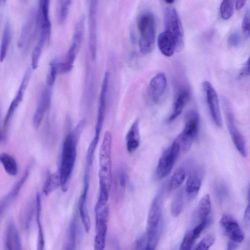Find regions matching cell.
<instances>
[{
  "instance_id": "22",
  "label": "cell",
  "mask_w": 250,
  "mask_h": 250,
  "mask_svg": "<svg viewBox=\"0 0 250 250\" xmlns=\"http://www.w3.org/2000/svg\"><path fill=\"white\" fill-rule=\"evenodd\" d=\"M125 141L126 149L130 153L134 152L139 147L140 136L138 119H136L131 125L126 135Z\"/></svg>"
},
{
  "instance_id": "10",
  "label": "cell",
  "mask_w": 250,
  "mask_h": 250,
  "mask_svg": "<svg viewBox=\"0 0 250 250\" xmlns=\"http://www.w3.org/2000/svg\"><path fill=\"white\" fill-rule=\"evenodd\" d=\"M88 9V25L89 32V48L92 60L96 56L97 33L98 0H87Z\"/></svg>"
},
{
  "instance_id": "44",
  "label": "cell",
  "mask_w": 250,
  "mask_h": 250,
  "mask_svg": "<svg viewBox=\"0 0 250 250\" xmlns=\"http://www.w3.org/2000/svg\"><path fill=\"white\" fill-rule=\"evenodd\" d=\"M242 73L245 76H250V56L242 69Z\"/></svg>"
},
{
  "instance_id": "1",
  "label": "cell",
  "mask_w": 250,
  "mask_h": 250,
  "mask_svg": "<svg viewBox=\"0 0 250 250\" xmlns=\"http://www.w3.org/2000/svg\"><path fill=\"white\" fill-rule=\"evenodd\" d=\"M85 125L84 120L79 122L72 132L65 137L62 146L59 170L62 190L67 191L74 168L78 140Z\"/></svg>"
},
{
  "instance_id": "28",
  "label": "cell",
  "mask_w": 250,
  "mask_h": 250,
  "mask_svg": "<svg viewBox=\"0 0 250 250\" xmlns=\"http://www.w3.org/2000/svg\"><path fill=\"white\" fill-rule=\"evenodd\" d=\"M0 162L8 174L12 176L18 174V163L13 156L7 153H2L0 155Z\"/></svg>"
},
{
  "instance_id": "49",
  "label": "cell",
  "mask_w": 250,
  "mask_h": 250,
  "mask_svg": "<svg viewBox=\"0 0 250 250\" xmlns=\"http://www.w3.org/2000/svg\"><path fill=\"white\" fill-rule=\"evenodd\" d=\"M6 1L7 0H0L1 3L2 4H4L6 3Z\"/></svg>"
},
{
  "instance_id": "51",
  "label": "cell",
  "mask_w": 250,
  "mask_h": 250,
  "mask_svg": "<svg viewBox=\"0 0 250 250\" xmlns=\"http://www.w3.org/2000/svg\"><path fill=\"white\" fill-rule=\"evenodd\" d=\"M23 0L25 1V0Z\"/></svg>"
},
{
  "instance_id": "14",
  "label": "cell",
  "mask_w": 250,
  "mask_h": 250,
  "mask_svg": "<svg viewBox=\"0 0 250 250\" xmlns=\"http://www.w3.org/2000/svg\"><path fill=\"white\" fill-rule=\"evenodd\" d=\"M220 224L230 240L236 243L243 241L244 239L243 231L232 216L229 214L223 215L220 220Z\"/></svg>"
},
{
  "instance_id": "16",
  "label": "cell",
  "mask_w": 250,
  "mask_h": 250,
  "mask_svg": "<svg viewBox=\"0 0 250 250\" xmlns=\"http://www.w3.org/2000/svg\"><path fill=\"white\" fill-rule=\"evenodd\" d=\"M177 157L169 147L165 150L156 167V174L158 179H163L170 173Z\"/></svg>"
},
{
  "instance_id": "9",
  "label": "cell",
  "mask_w": 250,
  "mask_h": 250,
  "mask_svg": "<svg viewBox=\"0 0 250 250\" xmlns=\"http://www.w3.org/2000/svg\"><path fill=\"white\" fill-rule=\"evenodd\" d=\"M38 31L37 11L33 8L21 28L18 42V47L26 50L38 34Z\"/></svg>"
},
{
  "instance_id": "26",
  "label": "cell",
  "mask_w": 250,
  "mask_h": 250,
  "mask_svg": "<svg viewBox=\"0 0 250 250\" xmlns=\"http://www.w3.org/2000/svg\"><path fill=\"white\" fill-rule=\"evenodd\" d=\"M42 200L39 193L36 196V218L38 226L37 249L42 250L45 246V240L41 222Z\"/></svg>"
},
{
  "instance_id": "42",
  "label": "cell",
  "mask_w": 250,
  "mask_h": 250,
  "mask_svg": "<svg viewBox=\"0 0 250 250\" xmlns=\"http://www.w3.org/2000/svg\"><path fill=\"white\" fill-rule=\"evenodd\" d=\"M228 43L230 47H236L240 43V37L237 32L231 33L228 39Z\"/></svg>"
},
{
  "instance_id": "37",
  "label": "cell",
  "mask_w": 250,
  "mask_h": 250,
  "mask_svg": "<svg viewBox=\"0 0 250 250\" xmlns=\"http://www.w3.org/2000/svg\"><path fill=\"white\" fill-rule=\"evenodd\" d=\"M45 45L39 42H37L34 47L31 55V68L33 70L37 68L39 60Z\"/></svg>"
},
{
  "instance_id": "18",
  "label": "cell",
  "mask_w": 250,
  "mask_h": 250,
  "mask_svg": "<svg viewBox=\"0 0 250 250\" xmlns=\"http://www.w3.org/2000/svg\"><path fill=\"white\" fill-rule=\"evenodd\" d=\"M51 93L49 89H45L42 93L33 116L32 123L35 129H38L42 121L44 114L49 107Z\"/></svg>"
},
{
  "instance_id": "33",
  "label": "cell",
  "mask_w": 250,
  "mask_h": 250,
  "mask_svg": "<svg viewBox=\"0 0 250 250\" xmlns=\"http://www.w3.org/2000/svg\"><path fill=\"white\" fill-rule=\"evenodd\" d=\"M210 209V197L208 194H206L201 199L198 206V215L200 222L208 220Z\"/></svg>"
},
{
  "instance_id": "25",
  "label": "cell",
  "mask_w": 250,
  "mask_h": 250,
  "mask_svg": "<svg viewBox=\"0 0 250 250\" xmlns=\"http://www.w3.org/2000/svg\"><path fill=\"white\" fill-rule=\"evenodd\" d=\"M50 0H39L37 11V23L40 27L51 28L49 18Z\"/></svg>"
},
{
  "instance_id": "5",
  "label": "cell",
  "mask_w": 250,
  "mask_h": 250,
  "mask_svg": "<svg viewBox=\"0 0 250 250\" xmlns=\"http://www.w3.org/2000/svg\"><path fill=\"white\" fill-rule=\"evenodd\" d=\"M221 101L226 124L232 142L240 155L243 157H246L247 151L245 141L236 125L231 104L229 100L224 96H221Z\"/></svg>"
},
{
  "instance_id": "21",
  "label": "cell",
  "mask_w": 250,
  "mask_h": 250,
  "mask_svg": "<svg viewBox=\"0 0 250 250\" xmlns=\"http://www.w3.org/2000/svg\"><path fill=\"white\" fill-rule=\"evenodd\" d=\"M167 85V78L163 72L156 74L151 79L149 89L151 96L154 101H157L163 95Z\"/></svg>"
},
{
  "instance_id": "38",
  "label": "cell",
  "mask_w": 250,
  "mask_h": 250,
  "mask_svg": "<svg viewBox=\"0 0 250 250\" xmlns=\"http://www.w3.org/2000/svg\"><path fill=\"white\" fill-rule=\"evenodd\" d=\"M215 238L214 235L209 234L204 237L197 245L195 250H207L214 244Z\"/></svg>"
},
{
  "instance_id": "46",
  "label": "cell",
  "mask_w": 250,
  "mask_h": 250,
  "mask_svg": "<svg viewBox=\"0 0 250 250\" xmlns=\"http://www.w3.org/2000/svg\"><path fill=\"white\" fill-rule=\"evenodd\" d=\"M247 0H236L235 8L237 10L242 9L245 4Z\"/></svg>"
},
{
  "instance_id": "30",
  "label": "cell",
  "mask_w": 250,
  "mask_h": 250,
  "mask_svg": "<svg viewBox=\"0 0 250 250\" xmlns=\"http://www.w3.org/2000/svg\"><path fill=\"white\" fill-rule=\"evenodd\" d=\"M11 28L10 22L7 21L5 23L0 51V60L2 62L6 57L11 40Z\"/></svg>"
},
{
  "instance_id": "2",
  "label": "cell",
  "mask_w": 250,
  "mask_h": 250,
  "mask_svg": "<svg viewBox=\"0 0 250 250\" xmlns=\"http://www.w3.org/2000/svg\"><path fill=\"white\" fill-rule=\"evenodd\" d=\"M112 135L106 131L100 147L99 158V181L100 191L109 193L112 184L111 165Z\"/></svg>"
},
{
  "instance_id": "47",
  "label": "cell",
  "mask_w": 250,
  "mask_h": 250,
  "mask_svg": "<svg viewBox=\"0 0 250 250\" xmlns=\"http://www.w3.org/2000/svg\"><path fill=\"white\" fill-rule=\"evenodd\" d=\"M237 243L231 240H229L227 244L228 250H234L237 247Z\"/></svg>"
},
{
  "instance_id": "8",
  "label": "cell",
  "mask_w": 250,
  "mask_h": 250,
  "mask_svg": "<svg viewBox=\"0 0 250 250\" xmlns=\"http://www.w3.org/2000/svg\"><path fill=\"white\" fill-rule=\"evenodd\" d=\"M165 30L171 34L176 40L179 51L184 46V36L181 21L176 10L167 8L164 15Z\"/></svg>"
},
{
  "instance_id": "31",
  "label": "cell",
  "mask_w": 250,
  "mask_h": 250,
  "mask_svg": "<svg viewBox=\"0 0 250 250\" xmlns=\"http://www.w3.org/2000/svg\"><path fill=\"white\" fill-rule=\"evenodd\" d=\"M61 186V181L59 172L50 173L45 180L42 191L45 195L48 196Z\"/></svg>"
},
{
  "instance_id": "48",
  "label": "cell",
  "mask_w": 250,
  "mask_h": 250,
  "mask_svg": "<svg viewBox=\"0 0 250 250\" xmlns=\"http://www.w3.org/2000/svg\"><path fill=\"white\" fill-rule=\"evenodd\" d=\"M164 0L166 3H168V4H171V3H173L175 1V0Z\"/></svg>"
},
{
  "instance_id": "36",
  "label": "cell",
  "mask_w": 250,
  "mask_h": 250,
  "mask_svg": "<svg viewBox=\"0 0 250 250\" xmlns=\"http://www.w3.org/2000/svg\"><path fill=\"white\" fill-rule=\"evenodd\" d=\"M221 18L227 20L230 19L233 13V5L232 0H223L220 6Z\"/></svg>"
},
{
  "instance_id": "50",
  "label": "cell",
  "mask_w": 250,
  "mask_h": 250,
  "mask_svg": "<svg viewBox=\"0 0 250 250\" xmlns=\"http://www.w3.org/2000/svg\"><path fill=\"white\" fill-rule=\"evenodd\" d=\"M249 201H250V192H249Z\"/></svg>"
},
{
  "instance_id": "7",
  "label": "cell",
  "mask_w": 250,
  "mask_h": 250,
  "mask_svg": "<svg viewBox=\"0 0 250 250\" xmlns=\"http://www.w3.org/2000/svg\"><path fill=\"white\" fill-rule=\"evenodd\" d=\"M31 75V68H28L23 75L17 94L11 103L4 119L0 134V141L2 142H5L6 140L7 129L15 111L22 101Z\"/></svg>"
},
{
  "instance_id": "52",
  "label": "cell",
  "mask_w": 250,
  "mask_h": 250,
  "mask_svg": "<svg viewBox=\"0 0 250 250\" xmlns=\"http://www.w3.org/2000/svg\"></svg>"
},
{
  "instance_id": "29",
  "label": "cell",
  "mask_w": 250,
  "mask_h": 250,
  "mask_svg": "<svg viewBox=\"0 0 250 250\" xmlns=\"http://www.w3.org/2000/svg\"><path fill=\"white\" fill-rule=\"evenodd\" d=\"M36 211V199L29 202L23 208L20 214V222L25 229H28L31 225L33 216Z\"/></svg>"
},
{
  "instance_id": "40",
  "label": "cell",
  "mask_w": 250,
  "mask_h": 250,
  "mask_svg": "<svg viewBox=\"0 0 250 250\" xmlns=\"http://www.w3.org/2000/svg\"><path fill=\"white\" fill-rule=\"evenodd\" d=\"M195 240L193 237L192 230H189L185 234L181 244L180 249L181 250H189L191 249Z\"/></svg>"
},
{
  "instance_id": "24",
  "label": "cell",
  "mask_w": 250,
  "mask_h": 250,
  "mask_svg": "<svg viewBox=\"0 0 250 250\" xmlns=\"http://www.w3.org/2000/svg\"><path fill=\"white\" fill-rule=\"evenodd\" d=\"M189 97L190 94L188 90L183 89L180 91L174 103L172 112L168 119V122L175 120L181 115L189 100Z\"/></svg>"
},
{
  "instance_id": "43",
  "label": "cell",
  "mask_w": 250,
  "mask_h": 250,
  "mask_svg": "<svg viewBox=\"0 0 250 250\" xmlns=\"http://www.w3.org/2000/svg\"><path fill=\"white\" fill-rule=\"evenodd\" d=\"M118 180L121 188H125L126 183L127 177L125 172L123 169H120L118 173Z\"/></svg>"
},
{
  "instance_id": "17",
  "label": "cell",
  "mask_w": 250,
  "mask_h": 250,
  "mask_svg": "<svg viewBox=\"0 0 250 250\" xmlns=\"http://www.w3.org/2000/svg\"><path fill=\"white\" fill-rule=\"evenodd\" d=\"M162 216L161 201L160 195L153 199L148 213L146 231L159 230Z\"/></svg>"
},
{
  "instance_id": "45",
  "label": "cell",
  "mask_w": 250,
  "mask_h": 250,
  "mask_svg": "<svg viewBox=\"0 0 250 250\" xmlns=\"http://www.w3.org/2000/svg\"><path fill=\"white\" fill-rule=\"evenodd\" d=\"M244 219L247 221L250 222V201L245 211Z\"/></svg>"
},
{
  "instance_id": "19",
  "label": "cell",
  "mask_w": 250,
  "mask_h": 250,
  "mask_svg": "<svg viewBox=\"0 0 250 250\" xmlns=\"http://www.w3.org/2000/svg\"><path fill=\"white\" fill-rule=\"evenodd\" d=\"M157 44L160 52L167 57H171L175 51H179L176 40L171 34L165 30L159 34Z\"/></svg>"
},
{
  "instance_id": "39",
  "label": "cell",
  "mask_w": 250,
  "mask_h": 250,
  "mask_svg": "<svg viewBox=\"0 0 250 250\" xmlns=\"http://www.w3.org/2000/svg\"><path fill=\"white\" fill-rule=\"evenodd\" d=\"M242 32L244 37H250V10L248 9L244 15L242 22Z\"/></svg>"
},
{
  "instance_id": "35",
  "label": "cell",
  "mask_w": 250,
  "mask_h": 250,
  "mask_svg": "<svg viewBox=\"0 0 250 250\" xmlns=\"http://www.w3.org/2000/svg\"><path fill=\"white\" fill-rule=\"evenodd\" d=\"M60 61L57 59L52 61L46 76V83L48 87H52L55 82L57 75L59 73Z\"/></svg>"
},
{
  "instance_id": "6",
  "label": "cell",
  "mask_w": 250,
  "mask_h": 250,
  "mask_svg": "<svg viewBox=\"0 0 250 250\" xmlns=\"http://www.w3.org/2000/svg\"><path fill=\"white\" fill-rule=\"evenodd\" d=\"M200 123L198 113L195 110L189 111L186 116L183 129L179 135L181 147L185 152L190 148L192 143L197 135Z\"/></svg>"
},
{
  "instance_id": "4",
  "label": "cell",
  "mask_w": 250,
  "mask_h": 250,
  "mask_svg": "<svg viewBox=\"0 0 250 250\" xmlns=\"http://www.w3.org/2000/svg\"><path fill=\"white\" fill-rule=\"evenodd\" d=\"M137 26L140 51L143 54H148L153 51L155 44L156 26L153 15L150 12L141 14L138 19Z\"/></svg>"
},
{
  "instance_id": "34",
  "label": "cell",
  "mask_w": 250,
  "mask_h": 250,
  "mask_svg": "<svg viewBox=\"0 0 250 250\" xmlns=\"http://www.w3.org/2000/svg\"><path fill=\"white\" fill-rule=\"evenodd\" d=\"M184 206V192L182 189L177 191L170 206V212L172 216L176 217L181 213Z\"/></svg>"
},
{
  "instance_id": "41",
  "label": "cell",
  "mask_w": 250,
  "mask_h": 250,
  "mask_svg": "<svg viewBox=\"0 0 250 250\" xmlns=\"http://www.w3.org/2000/svg\"><path fill=\"white\" fill-rule=\"evenodd\" d=\"M208 222V220L200 222V223L191 230L193 237L195 240L199 237L203 230L207 226Z\"/></svg>"
},
{
  "instance_id": "11",
  "label": "cell",
  "mask_w": 250,
  "mask_h": 250,
  "mask_svg": "<svg viewBox=\"0 0 250 250\" xmlns=\"http://www.w3.org/2000/svg\"><path fill=\"white\" fill-rule=\"evenodd\" d=\"M84 31V17H82L76 22L71 45L67 52L65 64L71 70L74 62L80 49Z\"/></svg>"
},
{
  "instance_id": "3",
  "label": "cell",
  "mask_w": 250,
  "mask_h": 250,
  "mask_svg": "<svg viewBox=\"0 0 250 250\" xmlns=\"http://www.w3.org/2000/svg\"><path fill=\"white\" fill-rule=\"evenodd\" d=\"M109 195L99 193L94 211L95 216V235L94 248L102 250L105 246L106 235L109 215L108 204Z\"/></svg>"
},
{
  "instance_id": "23",
  "label": "cell",
  "mask_w": 250,
  "mask_h": 250,
  "mask_svg": "<svg viewBox=\"0 0 250 250\" xmlns=\"http://www.w3.org/2000/svg\"><path fill=\"white\" fill-rule=\"evenodd\" d=\"M79 237L80 229L77 216L75 215L72 219L68 229L64 249H76Z\"/></svg>"
},
{
  "instance_id": "32",
  "label": "cell",
  "mask_w": 250,
  "mask_h": 250,
  "mask_svg": "<svg viewBox=\"0 0 250 250\" xmlns=\"http://www.w3.org/2000/svg\"><path fill=\"white\" fill-rule=\"evenodd\" d=\"M186 176V171L184 167L177 168L170 178L168 190L171 191L179 188L184 182Z\"/></svg>"
},
{
  "instance_id": "12",
  "label": "cell",
  "mask_w": 250,
  "mask_h": 250,
  "mask_svg": "<svg viewBox=\"0 0 250 250\" xmlns=\"http://www.w3.org/2000/svg\"><path fill=\"white\" fill-rule=\"evenodd\" d=\"M203 87L206 94V101L212 119L219 127L222 126V117L219 99L216 91L211 83L205 81L203 83Z\"/></svg>"
},
{
  "instance_id": "27",
  "label": "cell",
  "mask_w": 250,
  "mask_h": 250,
  "mask_svg": "<svg viewBox=\"0 0 250 250\" xmlns=\"http://www.w3.org/2000/svg\"><path fill=\"white\" fill-rule=\"evenodd\" d=\"M201 180L198 174L192 173L189 175L186 184L185 191L189 198H193L198 193Z\"/></svg>"
},
{
  "instance_id": "15",
  "label": "cell",
  "mask_w": 250,
  "mask_h": 250,
  "mask_svg": "<svg viewBox=\"0 0 250 250\" xmlns=\"http://www.w3.org/2000/svg\"><path fill=\"white\" fill-rule=\"evenodd\" d=\"M30 168V166L27 167L21 178L12 187L10 191L1 199L0 202V217L2 216L5 210L19 195L22 186L29 176Z\"/></svg>"
},
{
  "instance_id": "13",
  "label": "cell",
  "mask_w": 250,
  "mask_h": 250,
  "mask_svg": "<svg viewBox=\"0 0 250 250\" xmlns=\"http://www.w3.org/2000/svg\"><path fill=\"white\" fill-rule=\"evenodd\" d=\"M109 78V72L106 71L104 77L100 94L99 104L95 127V136L99 138L105 117Z\"/></svg>"
},
{
  "instance_id": "20",
  "label": "cell",
  "mask_w": 250,
  "mask_h": 250,
  "mask_svg": "<svg viewBox=\"0 0 250 250\" xmlns=\"http://www.w3.org/2000/svg\"><path fill=\"white\" fill-rule=\"evenodd\" d=\"M21 242L19 232L13 220L7 223L5 235V249L19 250L22 249Z\"/></svg>"
}]
</instances>
